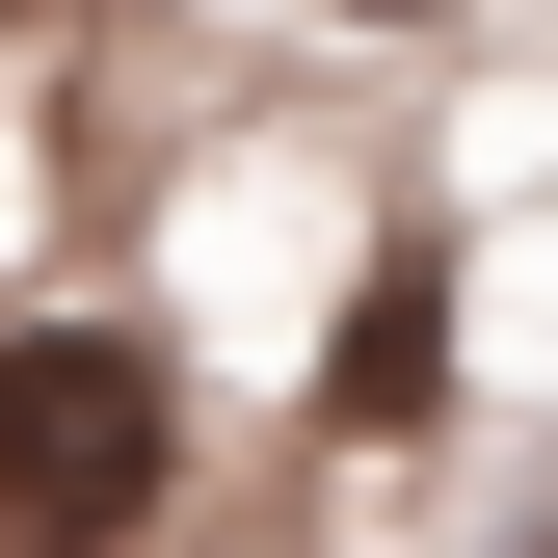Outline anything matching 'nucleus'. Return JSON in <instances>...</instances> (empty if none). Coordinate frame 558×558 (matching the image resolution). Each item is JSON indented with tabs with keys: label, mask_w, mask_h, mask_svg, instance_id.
<instances>
[{
	"label": "nucleus",
	"mask_w": 558,
	"mask_h": 558,
	"mask_svg": "<svg viewBox=\"0 0 558 558\" xmlns=\"http://www.w3.org/2000/svg\"><path fill=\"white\" fill-rule=\"evenodd\" d=\"M186 478V373L133 319H0V558H133Z\"/></svg>",
	"instance_id": "1"
},
{
	"label": "nucleus",
	"mask_w": 558,
	"mask_h": 558,
	"mask_svg": "<svg viewBox=\"0 0 558 558\" xmlns=\"http://www.w3.org/2000/svg\"><path fill=\"white\" fill-rule=\"evenodd\" d=\"M319 426L345 452L452 426V240H373V293H345V345H319Z\"/></svg>",
	"instance_id": "2"
},
{
	"label": "nucleus",
	"mask_w": 558,
	"mask_h": 558,
	"mask_svg": "<svg viewBox=\"0 0 558 558\" xmlns=\"http://www.w3.org/2000/svg\"><path fill=\"white\" fill-rule=\"evenodd\" d=\"M319 27H452V0H319Z\"/></svg>",
	"instance_id": "3"
},
{
	"label": "nucleus",
	"mask_w": 558,
	"mask_h": 558,
	"mask_svg": "<svg viewBox=\"0 0 558 558\" xmlns=\"http://www.w3.org/2000/svg\"><path fill=\"white\" fill-rule=\"evenodd\" d=\"M532 558H558V532H532Z\"/></svg>",
	"instance_id": "4"
}]
</instances>
